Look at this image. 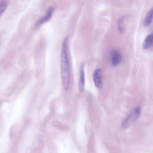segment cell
<instances>
[{
  "instance_id": "9",
  "label": "cell",
  "mask_w": 153,
  "mask_h": 153,
  "mask_svg": "<svg viewBox=\"0 0 153 153\" xmlns=\"http://www.w3.org/2000/svg\"><path fill=\"white\" fill-rule=\"evenodd\" d=\"M7 4L4 1L0 2V16L5 11L7 7Z\"/></svg>"
},
{
  "instance_id": "3",
  "label": "cell",
  "mask_w": 153,
  "mask_h": 153,
  "mask_svg": "<svg viewBox=\"0 0 153 153\" xmlns=\"http://www.w3.org/2000/svg\"><path fill=\"white\" fill-rule=\"evenodd\" d=\"M93 78L96 86L101 88L102 85V71L99 68L95 69L93 73Z\"/></svg>"
},
{
  "instance_id": "10",
  "label": "cell",
  "mask_w": 153,
  "mask_h": 153,
  "mask_svg": "<svg viewBox=\"0 0 153 153\" xmlns=\"http://www.w3.org/2000/svg\"><path fill=\"white\" fill-rule=\"evenodd\" d=\"M123 20V18L122 17L119 19L118 21V29L121 33H122L124 30Z\"/></svg>"
},
{
  "instance_id": "5",
  "label": "cell",
  "mask_w": 153,
  "mask_h": 153,
  "mask_svg": "<svg viewBox=\"0 0 153 153\" xmlns=\"http://www.w3.org/2000/svg\"><path fill=\"white\" fill-rule=\"evenodd\" d=\"M122 56L120 53L117 51H114L111 54V62L114 67L118 66L121 62Z\"/></svg>"
},
{
  "instance_id": "8",
  "label": "cell",
  "mask_w": 153,
  "mask_h": 153,
  "mask_svg": "<svg viewBox=\"0 0 153 153\" xmlns=\"http://www.w3.org/2000/svg\"><path fill=\"white\" fill-rule=\"evenodd\" d=\"M153 8H152L147 13L144 21V26H149L153 18Z\"/></svg>"
},
{
  "instance_id": "2",
  "label": "cell",
  "mask_w": 153,
  "mask_h": 153,
  "mask_svg": "<svg viewBox=\"0 0 153 153\" xmlns=\"http://www.w3.org/2000/svg\"><path fill=\"white\" fill-rule=\"evenodd\" d=\"M140 108L139 107H137L123 122L122 126L124 128H127L137 121L140 116Z\"/></svg>"
},
{
  "instance_id": "7",
  "label": "cell",
  "mask_w": 153,
  "mask_h": 153,
  "mask_svg": "<svg viewBox=\"0 0 153 153\" xmlns=\"http://www.w3.org/2000/svg\"><path fill=\"white\" fill-rule=\"evenodd\" d=\"M52 7H49L47 10L46 15L39 20L38 22L39 24L43 23L48 21L51 18L53 11Z\"/></svg>"
},
{
  "instance_id": "6",
  "label": "cell",
  "mask_w": 153,
  "mask_h": 153,
  "mask_svg": "<svg viewBox=\"0 0 153 153\" xmlns=\"http://www.w3.org/2000/svg\"><path fill=\"white\" fill-rule=\"evenodd\" d=\"M153 35L152 33L148 35L144 39L142 45L143 49H148L150 48L153 45Z\"/></svg>"
},
{
  "instance_id": "4",
  "label": "cell",
  "mask_w": 153,
  "mask_h": 153,
  "mask_svg": "<svg viewBox=\"0 0 153 153\" xmlns=\"http://www.w3.org/2000/svg\"><path fill=\"white\" fill-rule=\"evenodd\" d=\"M84 64H81L79 68L80 79L79 82V88L80 92H83L84 90L85 84V73L84 69Z\"/></svg>"
},
{
  "instance_id": "1",
  "label": "cell",
  "mask_w": 153,
  "mask_h": 153,
  "mask_svg": "<svg viewBox=\"0 0 153 153\" xmlns=\"http://www.w3.org/2000/svg\"><path fill=\"white\" fill-rule=\"evenodd\" d=\"M68 38H65L62 44L61 53V77L63 88L66 90L70 83V70L67 51Z\"/></svg>"
}]
</instances>
